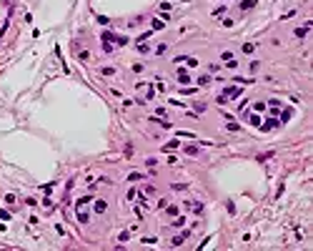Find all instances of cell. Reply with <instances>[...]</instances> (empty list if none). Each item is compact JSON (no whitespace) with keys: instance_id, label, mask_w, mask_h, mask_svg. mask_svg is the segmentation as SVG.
I'll list each match as a JSON object with an SVG mask.
<instances>
[{"instance_id":"6da1fadb","label":"cell","mask_w":313,"mask_h":251,"mask_svg":"<svg viewBox=\"0 0 313 251\" xmlns=\"http://www.w3.org/2000/svg\"><path fill=\"white\" fill-rule=\"evenodd\" d=\"M90 201H93L90 196H83V198H80V201H78V204H75V211H78V221H80V224H88V221H90L88 211H85V206H88Z\"/></svg>"},{"instance_id":"7a4b0ae2","label":"cell","mask_w":313,"mask_h":251,"mask_svg":"<svg viewBox=\"0 0 313 251\" xmlns=\"http://www.w3.org/2000/svg\"><path fill=\"white\" fill-rule=\"evenodd\" d=\"M223 95H225V98H238V95H240V88H238V86H228V88L223 90Z\"/></svg>"},{"instance_id":"3957f363","label":"cell","mask_w":313,"mask_h":251,"mask_svg":"<svg viewBox=\"0 0 313 251\" xmlns=\"http://www.w3.org/2000/svg\"><path fill=\"white\" fill-rule=\"evenodd\" d=\"M178 80H180L183 86H188V83H190V75H188V73H186V71L180 68V71H178Z\"/></svg>"},{"instance_id":"277c9868","label":"cell","mask_w":313,"mask_h":251,"mask_svg":"<svg viewBox=\"0 0 313 251\" xmlns=\"http://www.w3.org/2000/svg\"><path fill=\"white\" fill-rule=\"evenodd\" d=\"M276 126H278V121H276V118H268V123H261V128L263 131H271V128H276Z\"/></svg>"},{"instance_id":"5b68a950","label":"cell","mask_w":313,"mask_h":251,"mask_svg":"<svg viewBox=\"0 0 313 251\" xmlns=\"http://www.w3.org/2000/svg\"><path fill=\"white\" fill-rule=\"evenodd\" d=\"M105 208H108V204H105L103 198H98V201H95V211H98V213H103Z\"/></svg>"},{"instance_id":"8992f818","label":"cell","mask_w":313,"mask_h":251,"mask_svg":"<svg viewBox=\"0 0 313 251\" xmlns=\"http://www.w3.org/2000/svg\"><path fill=\"white\" fill-rule=\"evenodd\" d=\"M255 5V0H243V3H240V10H248V8H253Z\"/></svg>"},{"instance_id":"52a82bcc","label":"cell","mask_w":313,"mask_h":251,"mask_svg":"<svg viewBox=\"0 0 313 251\" xmlns=\"http://www.w3.org/2000/svg\"><path fill=\"white\" fill-rule=\"evenodd\" d=\"M210 83V75H201V78H198V86H208Z\"/></svg>"},{"instance_id":"ba28073f","label":"cell","mask_w":313,"mask_h":251,"mask_svg":"<svg viewBox=\"0 0 313 251\" xmlns=\"http://www.w3.org/2000/svg\"><path fill=\"white\" fill-rule=\"evenodd\" d=\"M186 236H188V234H183V236H175V239H173V246H180V243L186 241Z\"/></svg>"},{"instance_id":"9c48e42d","label":"cell","mask_w":313,"mask_h":251,"mask_svg":"<svg viewBox=\"0 0 313 251\" xmlns=\"http://www.w3.org/2000/svg\"><path fill=\"white\" fill-rule=\"evenodd\" d=\"M173 148H178V141H170V143L163 146V151H173Z\"/></svg>"},{"instance_id":"30bf717a","label":"cell","mask_w":313,"mask_h":251,"mask_svg":"<svg viewBox=\"0 0 313 251\" xmlns=\"http://www.w3.org/2000/svg\"><path fill=\"white\" fill-rule=\"evenodd\" d=\"M296 35H298V38H306V35H308V28H298Z\"/></svg>"},{"instance_id":"8fae6325","label":"cell","mask_w":313,"mask_h":251,"mask_svg":"<svg viewBox=\"0 0 313 251\" xmlns=\"http://www.w3.org/2000/svg\"><path fill=\"white\" fill-rule=\"evenodd\" d=\"M216 103H218V106H225V103H228V98H225V95H223V93H220V95H218V98H216Z\"/></svg>"},{"instance_id":"7c38bea8","label":"cell","mask_w":313,"mask_h":251,"mask_svg":"<svg viewBox=\"0 0 313 251\" xmlns=\"http://www.w3.org/2000/svg\"><path fill=\"white\" fill-rule=\"evenodd\" d=\"M186 153H188V156H195L198 148H195V146H186Z\"/></svg>"},{"instance_id":"4fadbf2b","label":"cell","mask_w":313,"mask_h":251,"mask_svg":"<svg viewBox=\"0 0 313 251\" xmlns=\"http://www.w3.org/2000/svg\"><path fill=\"white\" fill-rule=\"evenodd\" d=\"M248 121H251V126H261V118H258V116H255V113H253L251 118H248Z\"/></svg>"},{"instance_id":"5bb4252c","label":"cell","mask_w":313,"mask_h":251,"mask_svg":"<svg viewBox=\"0 0 313 251\" xmlns=\"http://www.w3.org/2000/svg\"><path fill=\"white\" fill-rule=\"evenodd\" d=\"M163 25H165V23H163V20H153V30H160Z\"/></svg>"},{"instance_id":"9a60e30c","label":"cell","mask_w":313,"mask_h":251,"mask_svg":"<svg viewBox=\"0 0 313 251\" xmlns=\"http://www.w3.org/2000/svg\"><path fill=\"white\" fill-rule=\"evenodd\" d=\"M143 178V173H130V176H128V181H140Z\"/></svg>"},{"instance_id":"2e32d148","label":"cell","mask_w":313,"mask_h":251,"mask_svg":"<svg viewBox=\"0 0 313 251\" xmlns=\"http://www.w3.org/2000/svg\"><path fill=\"white\" fill-rule=\"evenodd\" d=\"M281 121H291V110H288V108L281 113Z\"/></svg>"},{"instance_id":"e0dca14e","label":"cell","mask_w":313,"mask_h":251,"mask_svg":"<svg viewBox=\"0 0 313 251\" xmlns=\"http://www.w3.org/2000/svg\"><path fill=\"white\" fill-rule=\"evenodd\" d=\"M183 224H186V219H183V216H178V219L173 221V226H183Z\"/></svg>"},{"instance_id":"ac0fdd59","label":"cell","mask_w":313,"mask_h":251,"mask_svg":"<svg viewBox=\"0 0 313 251\" xmlns=\"http://www.w3.org/2000/svg\"><path fill=\"white\" fill-rule=\"evenodd\" d=\"M0 219H3V221H10V213H8V211H3V208H0Z\"/></svg>"},{"instance_id":"d6986e66","label":"cell","mask_w":313,"mask_h":251,"mask_svg":"<svg viewBox=\"0 0 313 251\" xmlns=\"http://www.w3.org/2000/svg\"><path fill=\"white\" fill-rule=\"evenodd\" d=\"M98 23H100V25H108V23H110V20H108V18H105V15H98Z\"/></svg>"},{"instance_id":"ffe728a7","label":"cell","mask_w":313,"mask_h":251,"mask_svg":"<svg viewBox=\"0 0 313 251\" xmlns=\"http://www.w3.org/2000/svg\"><path fill=\"white\" fill-rule=\"evenodd\" d=\"M243 53H253V43H246L243 45Z\"/></svg>"},{"instance_id":"44dd1931","label":"cell","mask_w":313,"mask_h":251,"mask_svg":"<svg viewBox=\"0 0 313 251\" xmlns=\"http://www.w3.org/2000/svg\"><path fill=\"white\" fill-rule=\"evenodd\" d=\"M186 63H188L190 68H195V65H198V60H195V58H186Z\"/></svg>"},{"instance_id":"7402d4cb","label":"cell","mask_w":313,"mask_h":251,"mask_svg":"<svg viewBox=\"0 0 313 251\" xmlns=\"http://www.w3.org/2000/svg\"><path fill=\"white\" fill-rule=\"evenodd\" d=\"M155 241H158L155 236H145V239H143V243H155Z\"/></svg>"}]
</instances>
